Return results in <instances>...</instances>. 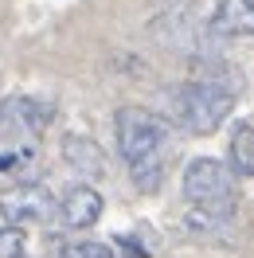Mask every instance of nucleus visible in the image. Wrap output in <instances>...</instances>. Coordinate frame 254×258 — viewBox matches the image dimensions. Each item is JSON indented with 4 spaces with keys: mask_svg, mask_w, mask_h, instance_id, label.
I'll return each instance as SVG.
<instances>
[{
    "mask_svg": "<svg viewBox=\"0 0 254 258\" xmlns=\"http://www.w3.org/2000/svg\"><path fill=\"white\" fill-rule=\"evenodd\" d=\"M24 250H28L24 231L20 227H4L0 231V258H24Z\"/></svg>",
    "mask_w": 254,
    "mask_h": 258,
    "instance_id": "12",
    "label": "nucleus"
},
{
    "mask_svg": "<svg viewBox=\"0 0 254 258\" xmlns=\"http://www.w3.org/2000/svg\"><path fill=\"white\" fill-rule=\"evenodd\" d=\"M102 192L98 188H90V184H79V188H71V192L63 196V204H59V219H63V227H71V231H86V227H94L98 219H102Z\"/></svg>",
    "mask_w": 254,
    "mask_h": 258,
    "instance_id": "6",
    "label": "nucleus"
},
{
    "mask_svg": "<svg viewBox=\"0 0 254 258\" xmlns=\"http://www.w3.org/2000/svg\"><path fill=\"white\" fill-rule=\"evenodd\" d=\"M51 211H55V196L43 188V184H12V188H4L0 192V215H4V223L8 227H35L51 219Z\"/></svg>",
    "mask_w": 254,
    "mask_h": 258,
    "instance_id": "4",
    "label": "nucleus"
},
{
    "mask_svg": "<svg viewBox=\"0 0 254 258\" xmlns=\"http://www.w3.org/2000/svg\"><path fill=\"white\" fill-rule=\"evenodd\" d=\"M35 161V149H8V153H0V176H20L28 164Z\"/></svg>",
    "mask_w": 254,
    "mask_h": 258,
    "instance_id": "11",
    "label": "nucleus"
},
{
    "mask_svg": "<svg viewBox=\"0 0 254 258\" xmlns=\"http://www.w3.org/2000/svg\"><path fill=\"white\" fill-rule=\"evenodd\" d=\"M63 258H113V250L102 239H71L63 246Z\"/></svg>",
    "mask_w": 254,
    "mask_h": 258,
    "instance_id": "10",
    "label": "nucleus"
},
{
    "mask_svg": "<svg viewBox=\"0 0 254 258\" xmlns=\"http://www.w3.org/2000/svg\"><path fill=\"white\" fill-rule=\"evenodd\" d=\"M63 157H67V164H71L79 176L98 180L102 172H106V157H102V149H98L90 137H82V133H67V137H63Z\"/></svg>",
    "mask_w": 254,
    "mask_h": 258,
    "instance_id": "8",
    "label": "nucleus"
},
{
    "mask_svg": "<svg viewBox=\"0 0 254 258\" xmlns=\"http://www.w3.org/2000/svg\"><path fill=\"white\" fill-rule=\"evenodd\" d=\"M180 192L188 200V227H215L219 231L238 208V184L231 164L215 161V157H196L184 168V180H180Z\"/></svg>",
    "mask_w": 254,
    "mask_h": 258,
    "instance_id": "3",
    "label": "nucleus"
},
{
    "mask_svg": "<svg viewBox=\"0 0 254 258\" xmlns=\"http://www.w3.org/2000/svg\"><path fill=\"white\" fill-rule=\"evenodd\" d=\"M227 164H231L235 176H254V121H242V125L231 133Z\"/></svg>",
    "mask_w": 254,
    "mask_h": 258,
    "instance_id": "9",
    "label": "nucleus"
},
{
    "mask_svg": "<svg viewBox=\"0 0 254 258\" xmlns=\"http://www.w3.org/2000/svg\"><path fill=\"white\" fill-rule=\"evenodd\" d=\"M113 133H117V153H121L133 184L141 192H157L164 180V161H168L164 121L145 106H121L113 113Z\"/></svg>",
    "mask_w": 254,
    "mask_h": 258,
    "instance_id": "1",
    "label": "nucleus"
},
{
    "mask_svg": "<svg viewBox=\"0 0 254 258\" xmlns=\"http://www.w3.org/2000/svg\"><path fill=\"white\" fill-rule=\"evenodd\" d=\"M238 90H242V79L235 71H215L207 79H192L180 82L176 90H168V117L184 133H196V137H207L231 117L238 102Z\"/></svg>",
    "mask_w": 254,
    "mask_h": 258,
    "instance_id": "2",
    "label": "nucleus"
},
{
    "mask_svg": "<svg viewBox=\"0 0 254 258\" xmlns=\"http://www.w3.org/2000/svg\"><path fill=\"white\" fill-rule=\"evenodd\" d=\"M51 117H55V110L47 102H39V98L12 94V98L0 102V129L16 133V137H39L51 125Z\"/></svg>",
    "mask_w": 254,
    "mask_h": 258,
    "instance_id": "5",
    "label": "nucleus"
},
{
    "mask_svg": "<svg viewBox=\"0 0 254 258\" xmlns=\"http://www.w3.org/2000/svg\"><path fill=\"white\" fill-rule=\"evenodd\" d=\"M207 28L215 35H223V39H246V35H254V0H219Z\"/></svg>",
    "mask_w": 254,
    "mask_h": 258,
    "instance_id": "7",
    "label": "nucleus"
}]
</instances>
